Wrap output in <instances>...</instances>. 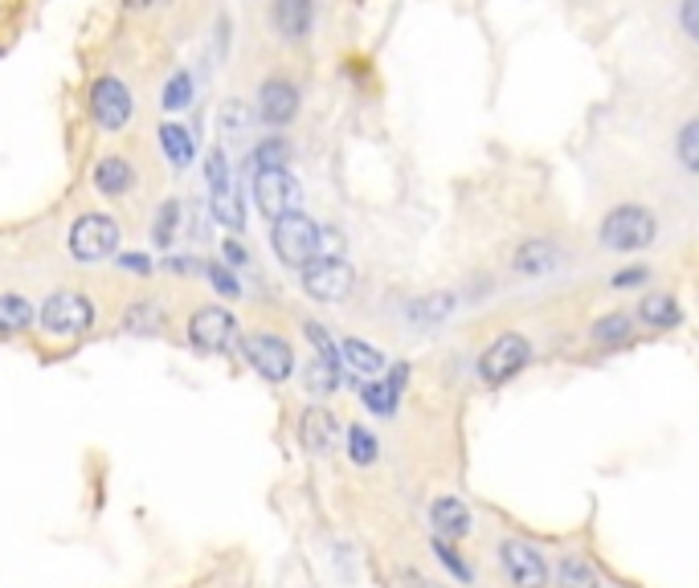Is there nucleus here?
Wrapping results in <instances>:
<instances>
[{"label": "nucleus", "mask_w": 699, "mask_h": 588, "mask_svg": "<svg viewBox=\"0 0 699 588\" xmlns=\"http://www.w3.org/2000/svg\"><path fill=\"white\" fill-rule=\"evenodd\" d=\"M556 262H561V250L552 241H524L515 250V270L520 274H549Z\"/></svg>", "instance_id": "nucleus-16"}, {"label": "nucleus", "mask_w": 699, "mask_h": 588, "mask_svg": "<svg viewBox=\"0 0 699 588\" xmlns=\"http://www.w3.org/2000/svg\"><path fill=\"white\" fill-rule=\"evenodd\" d=\"M123 4H127V9H148L152 0H123Z\"/></svg>", "instance_id": "nucleus-41"}, {"label": "nucleus", "mask_w": 699, "mask_h": 588, "mask_svg": "<svg viewBox=\"0 0 699 588\" xmlns=\"http://www.w3.org/2000/svg\"><path fill=\"white\" fill-rule=\"evenodd\" d=\"M679 164L687 172H699V119H691L679 132Z\"/></svg>", "instance_id": "nucleus-30"}, {"label": "nucleus", "mask_w": 699, "mask_h": 588, "mask_svg": "<svg viewBox=\"0 0 699 588\" xmlns=\"http://www.w3.org/2000/svg\"><path fill=\"white\" fill-rule=\"evenodd\" d=\"M352 286H356V274L344 258H311L303 266V291L315 303H340L352 294Z\"/></svg>", "instance_id": "nucleus-4"}, {"label": "nucleus", "mask_w": 699, "mask_h": 588, "mask_svg": "<svg viewBox=\"0 0 699 588\" xmlns=\"http://www.w3.org/2000/svg\"><path fill=\"white\" fill-rule=\"evenodd\" d=\"M307 339L315 344V351H320V356H327V360H340V351H336V344H332V335L323 332L320 323H307Z\"/></svg>", "instance_id": "nucleus-35"}, {"label": "nucleus", "mask_w": 699, "mask_h": 588, "mask_svg": "<svg viewBox=\"0 0 699 588\" xmlns=\"http://www.w3.org/2000/svg\"><path fill=\"white\" fill-rule=\"evenodd\" d=\"M205 176H209V188H226L229 185V164H226V151H221V147H213V151H209Z\"/></svg>", "instance_id": "nucleus-33"}, {"label": "nucleus", "mask_w": 699, "mask_h": 588, "mask_svg": "<svg viewBox=\"0 0 699 588\" xmlns=\"http://www.w3.org/2000/svg\"><path fill=\"white\" fill-rule=\"evenodd\" d=\"M643 279H646V270H622L618 286H634V282H643Z\"/></svg>", "instance_id": "nucleus-40"}, {"label": "nucleus", "mask_w": 699, "mask_h": 588, "mask_svg": "<svg viewBox=\"0 0 699 588\" xmlns=\"http://www.w3.org/2000/svg\"><path fill=\"white\" fill-rule=\"evenodd\" d=\"M638 319L646 327H675L679 323V303H675L671 294H646L643 303H638Z\"/></svg>", "instance_id": "nucleus-18"}, {"label": "nucleus", "mask_w": 699, "mask_h": 588, "mask_svg": "<svg viewBox=\"0 0 699 588\" xmlns=\"http://www.w3.org/2000/svg\"><path fill=\"white\" fill-rule=\"evenodd\" d=\"M348 454L356 466H373V462H377V438H373L368 429L352 426L348 429Z\"/></svg>", "instance_id": "nucleus-28"}, {"label": "nucleus", "mask_w": 699, "mask_h": 588, "mask_svg": "<svg viewBox=\"0 0 699 588\" xmlns=\"http://www.w3.org/2000/svg\"><path fill=\"white\" fill-rule=\"evenodd\" d=\"M299 438H303V445H307L315 458H327L332 454V445H336V438H340L336 417L327 413V409H307V413H303V429H299Z\"/></svg>", "instance_id": "nucleus-13"}, {"label": "nucleus", "mask_w": 699, "mask_h": 588, "mask_svg": "<svg viewBox=\"0 0 699 588\" xmlns=\"http://www.w3.org/2000/svg\"><path fill=\"white\" fill-rule=\"evenodd\" d=\"M450 307H455V298H450V294H434V298H426V303H414L409 315H414L417 323H434V319H446Z\"/></svg>", "instance_id": "nucleus-31"}, {"label": "nucleus", "mask_w": 699, "mask_h": 588, "mask_svg": "<svg viewBox=\"0 0 699 588\" xmlns=\"http://www.w3.org/2000/svg\"><path fill=\"white\" fill-rule=\"evenodd\" d=\"M115 245H119V225H115V217H103V213H86L74 221L70 229V254L86 262V266H95L103 258L115 254Z\"/></svg>", "instance_id": "nucleus-3"}, {"label": "nucleus", "mask_w": 699, "mask_h": 588, "mask_svg": "<svg viewBox=\"0 0 699 588\" xmlns=\"http://www.w3.org/2000/svg\"><path fill=\"white\" fill-rule=\"evenodd\" d=\"M189 339L192 348L201 351H229L238 344V319L221 307H201L197 315L189 319Z\"/></svg>", "instance_id": "nucleus-9"}, {"label": "nucleus", "mask_w": 699, "mask_h": 588, "mask_svg": "<svg viewBox=\"0 0 699 588\" xmlns=\"http://www.w3.org/2000/svg\"><path fill=\"white\" fill-rule=\"evenodd\" d=\"M430 519L438 527V535H446V539H462V535L471 532V511L462 507L458 498H438L430 507Z\"/></svg>", "instance_id": "nucleus-15"}, {"label": "nucleus", "mask_w": 699, "mask_h": 588, "mask_svg": "<svg viewBox=\"0 0 699 588\" xmlns=\"http://www.w3.org/2000/svg\"><path fill=\"white\" fill-rule=\"evenodd\" d=\"M95 185L98 192H107V197H119L132 188V164L119 160V156H107V160L95 164Z\"/></svg>", "instance_id": "nucleus-17"}, {"label": "nucleus", "mask_w": 699, "mask_h": 588, "mask_svg": "<svg viewBox=\"0 0 699 588\" xmlns=\"http://www.w3.org/2000/svg\"><path fill=\"white\" fill-rule=\"evenodd\" d=\"M650 241H655V217L646 213L643 204H622L602 221V245L618 250V254L646 250Z\"/></svg>", "instance_id": "nucleus-2"}, {"label": "nucleus", "mask_w": 699, "mask_h": 588, "mask_svg": "<svg viewBox=\"0 0 699 588\" xmlns=\"http://www.w3.org/2000/svg\"><path fill=\"white\" fill-rule=\"evenodd\" d=\"M254 204L262 209V217L279 221V217L295 213L299 204V185L291 180L286 168H267L254 176Z\"/></svg>", "instance_id": "nucleus-8"}, {"label": "nucleus", "mask_w": 699, "mask_h": 588, "mask_svg": "<svg viewBox=\"0 0 699 588\" xmlns=\"http://www.w3.org/2000/svg\"><path fill=\"white\" fill-rule=\"evenodd\" d=\"M336 385H340V360L315 356L307 368V388L315 392V397H323V392H336Z\"/></svg>", "instance_id": "nucleus-23"}, {"label": "nucleus", "mask_w": 699, "mask_h": 588, "mask_svg": "<svg viewBox=\"0 0 699 588\" xmlns=\"http://www.w3.org/2000/svg\"><path fill=\"white\" fill-rule=\"evenodd\" d=\"M213 217L226 229H242V204H238V197H233V185L213 188Z\"/></svg>", "instance_id": "nucleus-24"}, {"label": "nucleus", "mask_w": 699, "mask_h": 588, "mask_svg": "<svg viewBox=\"0 0 699 588\" xmlns=\"http://www.w3.org/2000/svg\"><path fill=\"white\" fill-rule=\"evenodd\" d=\"M270 241H274V254H279V262L303 270L311 258L320 254V225L303 213H286V217L274 221Z\"/></svg>", "instance_id": "nucleus-1"}, {"label": "nucleus", "mask_w": 699, "mask_h": 588, "mask_svg": "<svg viewBox=\"0 0 699 588\" xmlns=\"http://www.w3.org/2000/svg\"><path fill=\"white\" fill-rule=\"evenodd\" d=\"M242 356L262 380H286L291 368H295V351L286 348L279 335H246Z\"/></svg>", "instance_id": "nucleus-7"}, {"label": "nucleus", "mask_w": 699, "mask_h": 588, "mask_svg": "<svg viewBox=\"0 0 699 588\" xmlns=\"http://www.w3.org/2000/svg\"><path fill=\"white\" fill-rule=\"evenodd\" d=\"M209 279H213L217 291L229 294V298H238V294H242V286H238V279H233V274H229L226 266H213V270H209Z\"/></svg>", "instance_id": "nucleus-37"}, {"label": "nucleus", "mask_w": 699, "mask_h": 588, "mask_svg": "<svg viewBox=\"0 0 699 588\" xmlns=\"http://www.w3.org/2000/svg\"><path fill=\"white\" fill-rule=\"evenodd\" d=\"M119 266H123V270H135V274H148V270H152V266H148V258H144V254H123V258H119Z\"/></svg>", "instance_id": "nucleus-38"}, {"label": "nucleus", "mask_w": 699, "mask_h": 588, "mask_svg": "<svg viewBox=\"0 0 699 588\" xmlns=\"http://www.w3.org/2000/svg\"><path fill=\"white\" fill-rule=\"evenodd\" d=\"M160 147H164V156H168L176 168H189V164H192V139H189V132H185L180 123H164V127H160Z\"/></svg>", "instance_id": "nucleus-20"}, {"label": "nucleus", "mask_w": 699, "mask_h": 588, "mask_svg": "<svg viewBox=\"0 0 699 588\" xmlns=\"http://www.w3.org/2000/svg\"><path fill=\"white\" fill-rule=\"evenodd\" d=\"M132 91L123 86L119 78H98L95 91H91V111H95L98 127H107V132H119L123 123L132 119Z\"/></svg>", "instance_id": "nucleus-11"}, {"label": "nucleus", "mask_w": 699, "mask_h": 588, "mask_svg": "<svg viewBox=\"0 0 699 588\" xmlns=\"http://www.w3.org/2000/svg\"><path fill=\"white\" fill-rule=\"evenodd\" d=\"M361 397H364V405L380 417H389L393 409H397V401H401V392H393L389 380H385V385H373V380H368V385L361 388Z\"/></svg>", "instance_id": "nucleus-25"}, {"label": "nucleus", "mask_w": 699, "mask_h": 588, "mask_svg": "<svg viewBox=\"0 0 699 588\" xmlns=\"http://www.w3.org/2000/svg\"><path fill=\"white\" fill-rule=\"evenodd\" d=\"M414 588H438V585H426V580H414Z\"/></svg>", "instance_id": "nucleus-42"}, {"label": "nucleus", "mask_w": 699, "mask_h": 588, "mask_svg": "<svg viewBox=\"0 0 699 588\" xmlns=\"http://www.w3.org/2000/svg\"><path fill=\"white\" fill-rule=\"evenodd\" d=\"M556 580H561V588H597V576H593L590 564L577 560V556L561 560V568H556Z\"/></svg>", "instance_id": "nucleus-26"}, {"label": "nucleus", "mask_w": 699, "mask_h": 588, "mask_svg": "<svg viewBox=\"0 0 699 588\" xmlns=\"http://www.w3.org/2000/svg\"><path fill=\"white\" fill-rule=\"evenodd\" d=\"M33 323V303L21 294H0V332H25Z\"/></svg>", "instance_id": "nucleus-21"}, {"label": "nucleus", "mask_w": 699, "mask_h": 588, "mask_svg": "<svg viewBox=\"0 0 699 588\" xmlns=\"http://www.w3.org/2000/svg\"><path fill=\"white\" fill-rule=\"evenodd\" d=\"M499 556H503V568H508L511 585L515 588H544V580H549V564H544L540 548H532V544H524V539H508V544L499 548Z\"/></svg>", "instance_id": "nucleus-10"}, {"label": "nucleus", "mask_w": 699, "mask_h": 588, "mask_svg": "<svg viewBox=\"0 0 699 588\" xmlns=\"http://www.w3.org/2000/svg\"><path fill=\"white\" fill-rule=\"evenodd\" d=\"M176 217H180V204L168 201L160 209V217H156V229H152V238L160 241V245H168V241L176 238Z\"/></svg>", "instance_id": "nucleus-32"}, {"label": "nucleus", "mask_w": 699, "mask_h": 588, "mask_svg": "<svg viewBox=\"0 0 699 588\" xmlns=\"http://www.w3.org/2000/svg\"><path fill=\"white\" fill-rule=\"evenodd\" d=\"M274 29H279V38L286 41H299L307 38L311 29V0H274Z\"/></svg>", "instance_id": "nucleus-14"}, {"label": "nucleus", "mask_w": 699, "mask_h": 588, "mask_svg": "<svg viewBox=\"0 0 699 588\" xmlns=\"http://www.w3.org/2000/svg\"><path fill=\"white\" fill-rule=\"evenodd\" d=\"M630 335L634 327L626 315H605V319L593 327V339H597L602 348H622V344H630Z\"/></svg>", "instance_id": "nucleus-22"}, {"label": "nucleus", "mask_w": 699, "mask_h": 588, "mask_svg": "<svg viewBox=\"0 0 699 588\" xmlns=\"http://www.w3.org/2000/svg\"><path fill=\"white\" fill-rule=\"evenodd\" d=\"M597 588H602V585H597ZM605 588H614V585H605Z\"/></svg>", "instance_id": "nucleus-43"}, {"label": "nucleus", "mask_w": 699, "mask_h": 588, "mask_svg": "<svg viewBox=\"0 0 699 588\" xmlns=\"http://www.w3.org/2000/svg\"><path fill=\"white\" fill-rule=\"evenodd\" d=\"M221 250H226V262H229V266H242V262H246V250L238 245V241H229V238H226V245H221Z\"/></svg>", "instance_id": "nucleus-39"}, {"label": "nucleus", "mask_w": 699, "mask_h": 588, "mask_svg": "<svg viewBox=\"0 0 699 588\" xmlns=\"http://www.w3.org/2000/svg\"><path fill=\"white\" fill-rule=\"evenodd\" d=\"M532 360V348H528L524 335H499L495 344L479 356V376H483L487 385H508L511 376L520 372L524 364Z\"/></svg>", "instance_id": "nucleus-6"}, {"label": "nucleus", "mask_w": 699, "mask_h": 588, "mask_svg": "<svg viewBox=\"0 0 699 588\" xmlns=\"http://www.w3.org/2000/svg\"><path fill=\"white\" fill-rule=\"evenodd\" d=\"M95 323V307L91 298H82L79 291H58L45 298L41 307V327L50 335H82Z\"/></svg>", "instance_id": "nucleus-5"}, {"label": "nucleus", "mask_w": 699, "mask_h": 588, "mask_svg": "<svg viewBox=\"0 0 699 588\" xmlns=\"http://www.w3.org/2000/svg\"><path fill=\"white\" fill-rule=\"evenodd\" d=\"M340 360L348 364L356 376H377L385 368V356L377 348H368L361 339H344V348H340Z\"/></svg>", "instance_id": "nucleus-19"}, {"label": "nucleus", "mask_w": 699, "mask_h": 588, "mask_svg": "<svg viewBox=\"0 0 699 588\" xmlns=\"http://www.w3.org/2000/svg\"><path fill=\"white\" fill-rule=\"evenodd\" d=\"M299 111V91L291 86V82L283 78H270L262 82V91H258V115L267 123H274V127H283V123L295 119Z\"/></svg>", "instance_id": "nucleus-12"}, {"label": "nucleus", "mask_w": 699, "mask_h": 588, "mask_svg": "<svg viewBox=\"0 0 699 588\" xmlns=\"http://www.w3.org/2000/svg\"><path fill=\"white\" fill-rule=\"evenodd\" d=\"M189 98H192V78L180 70V74H173L168 78V86H164V94H160V107L164 111H185L189 107Z\"/></svg>", "instance_id": "nucleus-29"}, {"label": "nucleus", "mask_w": 699, "mask_h": 588, "mask_svg": "<svg viewBox=\"0 0 699 588\" xmlns=\"http://www.w3.org/2000/svg\"><path fill=\"white\" fill-rule=\"evenodd\" d=\"M286 160H291V144H286V139H262V144L254 147L258 172H267V168H286Z\"/></svg>", "instance_id": "nucleus-27"}, {"label": "nucleus", "mask_w": 699, "mask_h": 588, "mask_svg": "<svg viewBox=\"0 0 699 588\" xmlns=\"http://www.w3.org/2000/svg\"><path fill=\"white\" fill-rule=\"evenodd\" d=\"M434 552H438V560H442L446 568H450V573L458 576V580H471V568H467L462 560H458V552L450 548V544H442V539H434Z\"/></svg>", "instance_id": "nucleus-34"}, {"label": "nucleus", "mask_w": 699, "mask_h": 588, "mask_svg": "<svg viewBox=\"0 0 699 588\" xmlns=\"http://www.w3.org/2000/svg\"><path fill=\"white\" fill-rule=\"evenodd\" d=\"M679 21H684L687 38L699 41V0H684V9H679Z\"/></svg>", "instance_id": "nucleus-36"}]
</instances>
